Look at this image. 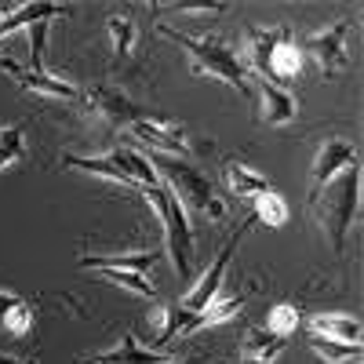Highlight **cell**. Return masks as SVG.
Instances as JSON below:
<instances>
[{"label": "cell", "instance_id": "cell-12", "mask_svg": "<svg viewBox=\"0 0 364 364\" xmlns=\"http://www.w3.org/2000/svg\"><path fill=\"white\" fill-rule=\"evenodd\" d=\"M109 164L128 178V186L139 193V190H154V186H161V175L154 171V164H149V157L142 154V149H135V146H113L109 149Z\"/></svg>", "mask_w": 364, "mask_h": 364}, {"label": "cell", "instance_id": "cell-15", "mask_svg": "<svg viewBox=\"0 0 364 364\" xmlns=\"http://www.w3.org/2000/svg\"><path fill=\"white\" fill-rule=\"evenodd\" d=\"M288 37V29H262V26H248V33H245V41H248V73H255V77H266V70H269V55H273V48H277L281 41Z\"/></svg>", "mask_w": 364, "mask_h": 364}, {"label": "cell", "instance_id": "cell-13", "mask_svg": "<svg viewBox=\"0 0 364 364\" xmlns=\"http://www.w3.org/2000/svg\"><path fill=\"white\" fill-rule=\"evenodd\" d=\"M306 328H310V336L343 343V346H360V339H364V328L353 314H317V317H310Z\"/></svg>", "mask_w": 364, "mask_h": 364}, {"label": "cell", "instance_id": "cell-24", "mask_svg": "<svg viewBox=\"0 0 364 364\" xmlns=\"http://www.w3.org/2000/svg\"><path fill=\"white\" fill-rule=\"evenodd\" d=\"M299 328H302V314L291 306V302H277V306L266 314V331L277 336V339H291Z\"/></svg>", "mask_w": 364, "mask_h": 364}, {"label": "cell", "instance_id": "cell-6", "mask_svg": "<svg viewBox=\"0 0 364 364\" xmlns=\"http://www.w3.org/2000/svg\"><path fill=\"white\" fill-rule=\"evenodd\" d=\"M132 139L139 146H146L149 154H164V157H190L193 154V139L190 132L178 124V120H171L168 113L154 109V117H146V120H135V124L128 128Z\"/></svg>", "mask_w": 364, "mask_h": 364}, {"label": "cell", "instance_id": "cell-18", "mask_svg": "<svg viewBox=\"0 0 364 364\" xmlns=\"http://www.w3.org/2000/svg\"><path fill=\"white\" fill-rule=\"evenodd\" d=\"M70 11H73L70 4H18L11 15L0 18V41L18 33V29H26L29 22H37V18H63Z\"/></svg>", "mask_w": 364, "mask_h": 364}, {"label": "cell", "instance_id": "cell-17", "mask_svg": "<svg viewBox=\"0 0 364 364\" xmlns=\"http://www.w3.org/2000/svg\"><path fill=\"white\" fill-rule=\"evenodd\" d=\"M161 259V252L146 248V252H117V255H80V269H135L146 273Z\"/></svg>", "mask_w": 364, "mask_h": 364}, {"label": "cell", "instance_id": "cell-20", "mask_svg": "<svg viewBox=\"0 0 364 364\" xmlns=\"http://www.w3.org/2000/svg\"><path fill=\"white\" fill-rule=\"evenodd\" d=\"M302 73V51L291 37H284L269 55V70H266V80H291Z\"/></svg>", "mask_w": 364, "mask_h": 364}, {"label": "cell", "instance_id": "cell-1", "mask_svg": "<svg viewBox=\"0 0 364 364\" xmlns=\"http://www.w3.org/2000/svg\"><path fill=\"white\" fill-rule=\"evenodd\" d=\"M157 33L168 37L171 44H178L182 51L190 55V70L193 77H211V80H223L230 84L237 95H252V80H248V66L223 37L215 33H182V29L168 26V22H157Z\"/></svg>", "mask_w": 364, "mask_h": 364}, {"label": "cell", "instance_id": "cell-30", "mask_svg": "<svg viewBox=\"0 0 364 364\" xmlns=\"http://www.w3.org/2000/svg\"><path fill=\"white\" fill-rule=\"evenodd\" d=\"M0 364H33V360H22V357H11V353H0Z\"/></svg>", "mask_w": 364, "mask_h": 364}, {"label": "cell", "instance_id": "cell-27", "mask_svg": "<svg viewBox=\"0 0 364 364\" xmlns=\"http://www.w3.org/2000/svg\"><path fill=\"white\" fill-rule=\"evenodd\" d=\"M310 350L328 360V364H357L360 360V346H343V343H331V339H317L310 336Z\"/></svg>", "mask_w": 364, "mask_h": 364}, {"label": "cell", "instance_id": "cell-29", "mask_svg": "<svg viewBox=\"0 0 364 364\" xmlns=\"http://www.w3.org/2000/svg\"><path fill=\"white\" fill-rule=\"evenodd\" d=\"M164 11H178V15H223L230 4H161Z\"/></svg>", "mask_w": 364, "mask_h": 364}, {"label": "cell", "instance_id": "cell-25", "mask_svg": "<svg viewBox=\"0 0 364 364\" xmlns=\"http://www.w3.org/2000/svg\"><path fill=\"white\" fill-rule=\"evenodd\" d=\"M26 157V132L22 124H0V171H8Z\"/></svg>", "mask_w": 364, "mask_h": 364}, {"label": "cell", "instance_id": "cell-21", "mask_svg": "<svg viewBox=\"0 0 364 364\" xmlns=\"http://www.w3.org/2000/svg\"><path fill=\"white\" fill-rule=\"evenodd\" d=\"M226 186H230V190H233L237 197H245V200H248V197L255 200L259 193L273 190L266 175H259L255 168H248V164H240V161H233V164L226 168Z\"/></svg>", "mask_w": 364, "mask_h": 364}, {"label": "cell", "instance_id": "cell-2", "mask_svg": "<svg viewBox=\"0 0 364 364\" xmlns=\"http://www.w3.org/2000/svg\"><path fill=\"white\" fill-rule=\"evenodd\" d=\"M314 211H317V226L324 230L328 248L343 255L346 248V233L360 211V168L350 164L339 178H331L328 186L314 197Z\"/></svg>", "mask_w": 364, "mask_h": 364}, {"label": "cell", "instance_id": "cell-5", "mask_svg": "<svg viewBox=\"0 0 364 364\" xmlns=\"http://www.w3.org/2000/svg\"><path fill=\"white\" fill-rule=\"evenodd\" d=\"M77 99H80L84 117L91 120V124L106 128V132H128L135 120L154 117V109L135 106V102L124 95V91L113 87V84H91V87L77 91Z\"/></svg>", "mask_w": 364, "mask_h": 364}, {"label": "cell", "instance_id": "cell-7", "mask_svg": "<svg viewBox=\"0 0 364 364\" xmlns=\"http://www.w3.org/2000/svg\"><path fill=\"white\" fill-rule=\"evenodd\" d=\"M350 22H331L324 29H317V33L306 37V44H302L299 51H310V58L317 63L321 77L331 80L336 73L346 70V41H350Z\"/></svg>", "mask_w": 364, "mask_h": 364}, {"label": "cell", "instance_id": "cell-4", "mask_svg": "<svg viewBox=\"0 0 364 364\" xmlns=\"http://www.w3.org/2000/svg\"><path fill=\"white\" fill-rule=\"evenodd\" d=\"M142 200H149V208L157 211V219L164 226V252H168V262L175 269L178 281L190 277V266L197 259V240H193V226H190V211L178 204V197L164 186H154V190H139Z\"/></svg>", "mask_w": 364, "mask_h": 364}, {"label": "cell", "instance_id": "cell-23", "mask_svg": "<svg viewBox=\"0 0 364 364\" xmlns=\"http://www.w3.org/2000/svg\"><path fill=\"white\" fill-rule=\"evenodd\" d=\"M106 33H109V44H113V58L124 63L135 48V22L128 15H109L106 18Z\"/></svg>", "mask_w": 364, "mask_h": 364}, {"label": "cell", "instance_id": "cell-8", "mask_svg": "<svg viewBox=\"0 0 364 364\" xmlns=\"http://www.w3.org/2000/svg\"><path fill=\"white\" fill-rule=\"evenodd\" d=\"M240 233H245V230H237V233L226 240V248L215 255V262H211V266L200 273V277H197V284H193L186 295H182V299L175 302L178 310L197 314V310H204L208 302L223 291V284H226V273H230V266H233V252H237V245H240Z\"/></svg>", "mask_w": 364, "mask_h": 364}, {"label": "cell", "instance_id": "cell-26", "mask_svg": "<svg viewBox=\"0 0 364 364\" xmlns=\"http://www.w3.org/2000/svg\"><path fill=\"white\" fill-rule=\"evenodd\" d=\"M252 204H255V219L259 223H266V226H284L288 223V204H284V197L277 190L259 193Z\"/></svg>", "mask_w": 364, "mask_h": 364}, {"label": "cell", "instance_id": "cell-3", "mask_svg": "<svg viewBox=\"0 0 364 364\" xmlns=\"http://www.w3.org/2000/svg\"><path fill=\"white\" fill-rule=\"evenodd\" d=\"M146 157H149V164H154V171L161 175V182L178 197L182 208L190 204L193 211H200V215L211 219V223L226 219V204H223L219 190L211 186V178L200 168L178 161V157H164V154H146Z\"/></svg>", "mask_w": 364, "mask_h": 364}, {"label": "cell", "instance_id": "cell-14", "mask_svg": "<svg viewBox=\"0 0 364 364\" xmlns=\"http://www.w3.org/2000/svg\"><path fill=\"white\" fill-rule=\"evenodd\" d=\"M288 350V339L269 336L266 328H248L245 343H240V360L237 364H277V357Z\"/></svg>", "mask_w": 364, "mask_h": 364}, {"label": "cell", "instance_id": "cell-28", "mask_svg": "<svg viewBox=\"0 0 364 364\" xmlns=\"http://www.w3.org/2000/svg\"><path fill=\"white\" fill-rule=\"evenodd\" d=\"M48 29H51V18H37V22H29V26H26V33H29V70H44Z\"/></svg>", "mask_w": 364, "mask_h": 364}, {"label": "cell", "instance_id": "cell-19", "mask_svg": "<svg viewBox=\"0 0 364 364\" xmlns=\"http://www.w3.org/2000/svg\"><path fill=\"white\" fill-rule=\"evenodd\" d=\"M0 328H4L8 336H29V328H33L29 302L15 291H4V288H0Z\"/></svg>", "mask_w": 364, "mask_h": 364}, {"label": "cell", "instance_id": "cell-11", "mask_svg": "<svg viewBox=\"0 0 364 364\" xmlns=\"http://www.w3.org/2000/svg\"><path fill=\"white\" fill-rule=\"evenodd\" d=\"M350 164H357L353 142H346V139H324V142L317 146V157H314V197L328 186L331 178H339ZM314 197H310V200H314Z\"/></svg>", "mask_w": 364, "mask_h": 364}, {"label": "cell", "instance_id": "cell-10", "mask_svg": "<svg viewBox=\"0 0 364 364\" xmlns=\"http://www.w3.org/2000/svg\"><path fill=\"white\" fill-rule=\"evenodd\" d=\"M248 80L259 91V117L266 120L269 128H284V124H291V120L299 117V102H295V95L288 87L273 84L266 77H255V73H248Z\"/></svg>", "mask_w": 364, "mask_h": 364}, {"label": "cell", "instance_id": "cell-16", "mask_svg": "<svg viewBox=\"0 0 364 364\" xmlns=\"http://www.w3.org/2000/svg\"><path fill=\"white\" fill-rule=\"evenodd\" d=\"M168 357L164 353H154V350H146L132 331L124 339H120L113 350H106V353H99V357H84L80 364H164Z\"/></svg>", "mask_w": 364, "mask_h": 364}, {"label": "cell", "instance_id": "cell-22", "mask_svg": "<svg viewBox=\"0 0 364 364\" xmlns=\"http://www.w3.org/2000/svg\"><path fill=\"white\" fill-rule=\"evenodd\" d=\"M95 273H102V281L124 288V291H132V295H142V299H149V302H161V291L154 288V281H149L146 273H135V269H95Z\"/></svg>", "mask_w": 364, "mask_h": 364}, {"label": "cell", "instance_id": "cell-9", "mask_svg": "<svg viewBox=\"0 0 364 364\" xmlns=\"http://www.w3.org/2000/svg\"><path fill=\"white\" fill-rule=\"evenodd\" d=\"M0 73H8L18 87L33 91V95H44V99H77V84L66 80V77H55L48 70H29L22 63H15V58H4L0 55Z\"/></svg>", "mask_w": 364, "mask_h": 364}]
</instances>
